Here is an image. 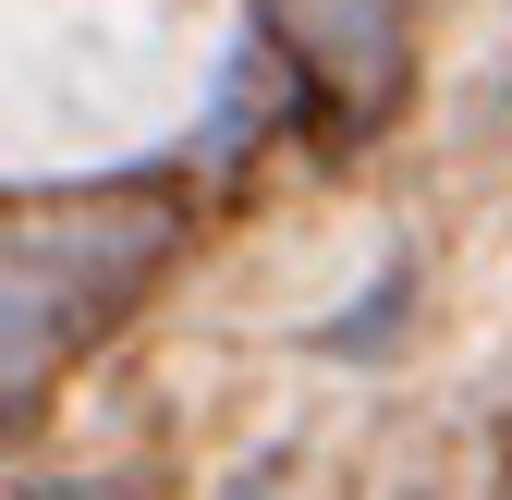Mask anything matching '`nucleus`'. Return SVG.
<instances>
[{"mask_svg":"<svg viewBox=\"0 0 512 500\" xmlns=\"http://www.w3.org/2000/svg\"><path fill=\"white\" fill-rule=\"evenodd\" d=\"M37 500H147V488H74V476H49Z\"/></svg>","mask_w":512,"mask_h":500,"instance_id":"nucleus-1","label":"nucleus"},{"mask_svg":"<svg viewBox=\"0 0 512 500\" xmlns=\"http://www.w3.org/2000/svg\"><path fill=\"white\" fill-rule=\"evenodd\" d=\"M232 500H281V488H269V476H244V488H232Z\"/></svg>","mask_w":512,"mask_h":500,"instance_id":"nucleus-2","label":"nucleus"}]
</instances>
